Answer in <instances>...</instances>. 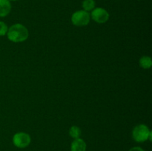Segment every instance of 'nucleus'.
I'll return each instance as SVG.
<instances>
[{"instance_id":"obj_13","label":"nucleus","mask_w":152,"mask_h":151,"mask_svg":"<svg viewBox=\"0 0 152 151\" xmlns=\"http://www.w3.org/2000/svg\"><path fill=\"white\" fill-rule=\"evenodd\" d=\"M10 1H18V0H9Z\"/></svg>"},{"instance_id":"obj_7","label":"nucleus","mask_w":152,"mask_h":151,"mask_svg":"<svg viewBox=\"0 0 152 151\" xmlns=\"http://www.w3.org/2000/svg\"><path fill=\"white\" fill-rule=\"evenodd\" d=\"M11 10V4L9 0H0V17H5Z\"/></svg>"},{"instance_id":"obj_4","label":"nucleus","mask_w":152,"mask_h":151,"mask_svg":"<svg viewBox=\"0 0 152 151\" xmlns=\"http://www.w3.org/2000/svg\"><path fill=\"white\" fill-rule=\"evenodd\" d=\"M31 142V138L29 134L24 132H19L16 133L13 136V144L15 147L18 148H25Z\"/></svg>"},{"instance_id":"obj_10","label":"nucleus","mask_w":152,"mask_h":151,"mask_svg":"<svg viewBox=\"0 0 152 151\" xmlns=\"http://www.w3.org/2000/svg\"><path fill=\"white\" fill-rule=\"evenodd\" d=\"M69 135L74 139H79L81 136V130L77 126H72L69 130Z\"/></svg>"},{"instance_id":"obj_12","label":"nucleus","mask_w":152,"mask_h":151,"mask_svg":"<svg viewBox=\"0 0 152 151\" xmlns=\"http://www.w3.org/2000/svg\"><path fill=\"white\" fill-rule=\"evenodd\" d=\"M129 151H145L142 147H133L131 148Z\"/></svg>"},{"instance_id":"obj_2","label":"nucleus","mask_w":152,"mask_h":151,"mask_svg":"<svg viewBox=\"0 0 152 151\" xmlns=\"http://www.w3.org/2000/svg\"><path fill=\"white\" fill-rule=\"evenodd\" d=\"M151 131L145 124H138L132 130V138L138 143H142L148 140L151 141Z\"/></svg>"},{"instance_id":"obj_3","label":"nucleus","mask_w":152,"mask_h":151,"mask_svg":"<svg viewBox=\"0 0 152 151\" xmlns=\"http://www.w3.org/2000/svg\"><path fill=\"white\" fill-rule=\"evenodd\" d=\"M91 20L90 13L86 10H77L71 16V22L74 25L78 27L86 26L88 25Z\"/></svg>"},{"instance_id":"obj_8","label":"nucleus","mask_w":152,"mask_h":151,"mask_svg":"<svg viewBox=\"0 0 152 151\" xmlns=\"http://www.w3.org/2000/svg\"><path fill=\"white\" fill-rule=\"evenodd\" d=\"M140 65L144 69H149L152 66V60L150 56H144L140 59Z\"/></svg>"},{"instance_id":"obj_5","label":"nucleus","mask_w":152,"mask_h":151,"mask_svg":"<svg viewBox=\"0 0 152 151\" xmlns=\"http://www.w3.org/2000/svg\"><path fill=\"white\" fill-rule=\"evenodd\" d=\"M91 18L98 24H104L109 19V13L102 7H96L91 11Z\"/></svg>"},{"instance_id":"obj_9","label":"nucleus","mask_w":152,"mask_h":151,"mask_svg":"<svg viewBox=\"0 0 152 151\" xmlns=\"http://www.w3.org/2000/svg\"><path fill=\"white\" fill-rule=\"evenodd\" d=\"M95 5L96 3L94 0H84L83 1V10L87 12L92 11L95 8Z\"/></svg>"},{"instance_id":"obj_6","label":"nucleus","mask_w":152,"mask_h":151,"mask_svg":"<svg viewBox=\"0 0 152 151\" xmlns=\"http://www.w3.org/2000/svg\"><path fill=\"white\" fill-rule=\"evenodd\" d=\"M87 144L81 138L74 139L71 144V151H86Z\"/></svg>"},{"instance_id":"obj_11","label":"nucleus","mask_w":152,"mask_h":151,"mask_svg":"<svg viewBox=\"0 0 152 151\" xmlns=\"http://www.w3.org/2000/svg\"><path fill=\"white\" fill-rule=\"evenodd\" d=\"M7 30H8V27L2 21H0V36H4L7 35Z\"/></svg>"},{"instance_id":"obj_1","label":"nucleus","mask_w":152,"mask_h":151,"mask_svg":"<svg viewBox=\"0 0 152 151\" xmlns=\"http://www.w3.org/2000/svg\"><path fill=\"white\" fill-rule=\"evenodd\" d=\"M7 36L10 41L19 43L27 40L29 36L28 28L22 24H15L8 28Z\"/></svg>"}]
</instances>
